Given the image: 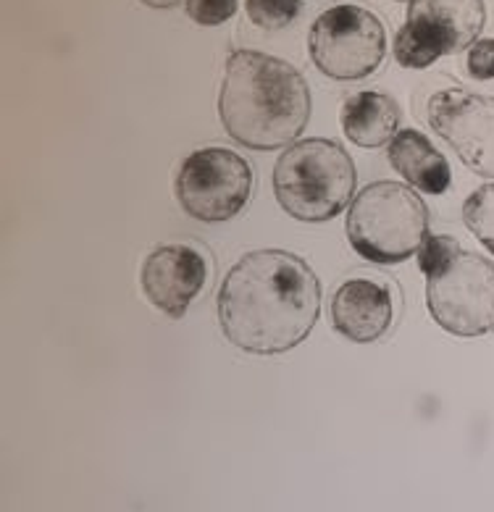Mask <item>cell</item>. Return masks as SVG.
<instances>
[{"instance_id": "cell-14", "label": "cell", "mask_w": 494, "mask_h": 512, "mask_svg": "<svg viewBox=\"0 0 494 512\" xmlns=\"http://www.w3.org/2000/svg\"><path fill=\"white\" fill-rule=\"evenodd\" d=\"M463 221L468 232H473V237L479 239L489 253H494V182L484 184L468 197L463 205Z\"/></svg>"}, {"instance_id": "cell-18", "label": "cell", "mask_w": 494, "mask_h": 512, "mask_svg": "<svg viewBox=\"0 0 494 512\" xmlns=\"http://www.w3.org/2000/svg\"><path fill=\"white\" fill-rule=\"evenodd\" d=\"M466 71L473 79H479V82L494 79V37H489V40H476L468 48Z\"/></svg>"}, {"instance_id": "cell-11", "label": "cell", "mask_w": 494, "mask_h": 512, "mask_svg": "<svg viewBox=\"0 0 494 512\" xmlns=\"http://www.w3.org/2000/svg\"><path fill=\"white\" fill-rule=\"evenodd\" d=\"M395 321L389 287L376 279H347L332 297L334 329L350 342L371 344L382 339Z\"/></svg>"}, {"instance_id": "cell-8", "label": "cell", "mask_w": 494, "mask_h": 512, "mask_svg": "<svg viewBox=\"0 0 494 512\" xmlns=\"http://www.w3.org/2000/svg\"><path fill=\"white\" fill-rule=\"evenodd\" d=\"M308 53L321 74L355 82L379 69L387 53V32L368 8L334 6L313 22Z\"/></svg>"}, {"instance_id": "cell-17", "label": "cell", "mask_w": 494, "mask_h": 512, "mask_svg": "<svg viewBox=\"0 0 494 512\" xmlns=\"http://www.w3.org/2000/svg\"><path fill=\"white\" fill-rule=\"evenodd\" d=\"M460 245L455 237H445V234H437V237H426V242L418 250V266L426 276L434 274L437 268H442L452 255L458 253Z\"/></svg>"}, {"instance_id": "cell-2", "label": "cell", "mask_w": 494, "mask_h": 512, "mask_svg": "<svg viewBox=\"0 0 494 512\" xmlns=\"http://www.w3.org/2000/svg\"><path fill=\"white\" fill-rule=\"evenodd\" d=\"M226 134L242 148H290L311 119V90L300 71L258 50L229 56L219 90Z\"/></svg>"}, {"instance_id": "cell-4", "label": "cell", "mask_w": 494, "mask_h": 512, "mask_svg": "<svg viewBox=\"0 0 494 512\" xmlns=\"http://www.w3.org/2000/svg\"><path fill=\"white\" fill-rule=\"evenodd\" d=\"M345 232L360 258L395 266L416 255L429 237V208L408 184L374 182L347 208Z\"/></svg>"}, {"instance_id": "cell-3", "label": "cell", "mask_w": 494, "mask_h": 512, "mask_svg": "<svg viewBox=\"0 0 494 512\" xmlns=\"http://www.w3.org/2000/svg\"><path fill=\"white\" fill-rule=\"evenodd\" d=\"M353 158L334 140L308 137L284 148L274 166V195L284 213L305 224H324L353 200Z\"/></svg>"}, {"instance_id": "cell-19", "label": "cell", "mask_w": 494, "mask_h": 512, "mask_svg": "<svg viewBox=\"0 0 494 512\" xmlns=\"http://www.w3.org/2000/svg\"><path fill=\"white\" fill-rule=\"evenodd\" d=\"M140 3H145L150 8H177L182 0H140Z\"/></svg>"}, {"instance_id": "cell-6", "label": "cell", "mask_w": 494, "mask_h": 512, "mask_svg": "<svg viewBox=\"0 0 494 512\" xmlns=\"http://www.w3.org/2000/svg\"><path fill=\"white\" fill-rule=\"evenodd\" d=\"M487 22L484 0H410L408 22L397 32L392 53L403 69H429L479 40Z\"/></svg>"}, {"instance_id": "cell-5", "label": "cell", "mask_w": 494, "mask_h": 512, "mask_svg": "<svg viewBox=\"0 0 494 512\" xmlns=\"http://www.w3.org/2000/svg\"><path fill=\"white\" fill-rule=\"evenodd\" d=\"M426 308L452 337L494 331V263L460 247L445 266L426 276Z\"/></svg>"}, {"instance_id": "cell-12", "label": "cell", "mask_w": 494, "mask_h": 512, "mask_svg": "<svg viewBox=\"0 0 494 512\" xmlns=\"http://www.w3.org/2000/svg\"><path fill=\"white\" fill-rule=\"evenodd\" d=\"M389 163L413 190L445 195L452 184L450 163L424 132L403 129L389 140Z\"/></svg>"}, {"instance_id": "cell-7", "label": "cell", "mask_w": 494, "mask_h": 512, "mask_svg": "<svg viewBox=\"0 0 494 512\" xmlns=\"http://www.w3.org/2000/svg\"><path fill=\"white\" fill-rule=\"evenodd\" d=\"M174 195L182 211L203 224L240 216L253 195V169L240 153L200 148L179 163Z\"/></svg>"}, {"instance_id": "cell-1", "label": "cell", "mask_w": 494, "mask_h": 512, "mask_svg": "<svg viewBox=\"0 0 494 512\" xmlns=\"http://www.w3.org/2000/svg\"><path fill=\"white\" fill-rule=\"evenodd\" d=\"M224 337L250 355H282L303 344L321 313V284L287 250H253L226 274L216 297Z\"/></svg>"}, {"instance_id": "cell-10", "label": "cell", "mask_w": 494, "mask_h": 512, "mask_svg": "<svg viewBox=\"0 0 494 512\" xmlns=\"http://www.w3.org/2000/svg\"><path fill=\"white\" fill-rule=\"evenodd\" d=\"M208 281L203 253L182 242L150 250L140 271L142 292L153 308L179 321Z\"/></svg>"}, {"instance_id": "cell-9", "label": "cell", "mask_w": 494, "mask_h": 512, "mask_svg": "<svg viewBox=\"0 0 494 512\" xmlns=\"http://www.w3.org/2000/svg\"><path fill=\"white\" fill-rule=\"evenodd\" d=\"M429 124L455 150L466 169L494 179V98L468 90H442L429 100Z\"/></svg>"}, {"instance_id": "cell-15", "label": "cell", "mask_w": 494, "mask_h": 512, "mask_svg": "<svg viewBox=\"0 0 494 512\" xmlns=\"http://www.w3.org/2000/svg\"><path fill=\"white\" fill-rule=\"evenodd\" d=\"M245 11L255 27L284 29L300 14V0H245Z\"/></svg>"}, {"instance_id": "cell-16", "label": "cell", "mask_w": 494, "mask_h": 512, "mask_svg": "<svg viewBox=\"0 0 494 512\" xmlns=\"http://www.w3.org/2000/svg\"><path fill=\"white\" fill-rule=\"evenodd\" d=\"M184 8L200 27H219L237 14V0H184Z\"/></svg>"}, {"instance_id": "cell-13", "label": "cell", "mask_w": 494, "mask_h": 512, "mask_svg": "<svg viewBox=\"0 0 494 512\" xmlns=\"http://www.w3.org/2000/svg\"><path fill=\"white\" fill-rule=\"evenodd\" d=\"M339 124L347 140L358 148L374 150L389 145L400 127V108L384 92H355L342 103Z\"/></svg>"}]
</instances>
